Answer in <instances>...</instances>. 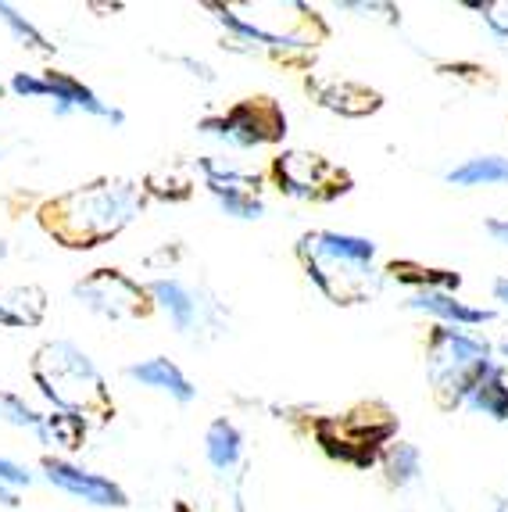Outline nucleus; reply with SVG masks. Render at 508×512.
Returning <instances> with one entry per match:
<instances>
[{
  "label": "nucleus",
  "mask_w": 508,
  "mask_h": 512,
  "mask_svg": "<svg viewBox=\"0 0 508 512\" xmlns=\"http://www.w3.org/2000/svg\"><path fill=\"white\" fill-rule=\"evenodd\" d=\"M43 79L51 86V101H54V115H58V119H65L72 111H83V115H94V119H104V122H111V126H126V111L104 104L101 97H97L83 79L72 76V72L51 69V72H43Z\"/></svg>",
  "instance_id": "10"
},
{
  "label": "nucleus",
  "mask_w": 508,
  "mask_h": 512,
  "mask_svg": "<svg viewBox=\"0 0 508 512\" xmlns=\"http://www.w3.org/2000/svg\"><path fill=\"white\" fill-rule=\"evenodd\" d=\"M43 444H51V448H61V452H79L86 444V419L76 416V412H43V423L36 430Z\"/></svg>",
  "instance_id": "20"
},
{
  "label": "nucleus",
  "mask_w": 508,
  "mask_h": 512,
  "mask_svg": "<svg viewBox=\"0 0 508 512\" xmlns=\"http://www.w3.org/2000/svg\"><path fill=\"white\" fill-rule=\"evenodd\" d=\"M204 459L212 462L215 473H229L240 466V459H244V434L237 430L233 419H212V427L204 434Z\"/></svg>",
  "instance_id": "16"
},
{
  "label": "nucleus",
  "mask_w": 508,
  "mask_h": 512,
  "mask_svg": "<svg viewBox=\"0 0 508 512\" xmlns=\"http://www.w3.org/2000/svg\"><path fill=\"white\" fill-rule=\"evenodd\" d=\"M308 94L322 104L326 111H337L344 119H362L380 111L383 97L369 86H358L351 79H312L308 76Z\"/></svg>",
  "instance_id": "11"
},
{
  "label": "nucleus",
  "mask_w": 508,
  "mask_h": 512,
  "mask_svg": "<svg viewBox=\"0 0 508 512\" xmlns=\"http://www.w3.org/2000/svg\"><path fill=\"white\" fill-rule=\"evenodd\" d=\"M197 129L204 137H215L237 151H254V147L280 144L287 137V115L272 97H247L219 119H204Z\"/></svg>",
  "instance_id": "6"
},
{
  "label": "nucleus",
  "mask_w": 508,
  "mask_h": 512,
  "mask_svg": "<svg viewBox=\"0 0 508 512\" xmlns=\"http://www.w3.org/2000/svg\"><path fill=\"white\" fill-rule=\"evenodd\" d=\"M473 11H480V18L487 22L491 36L508 51V4H469Z\"/></svg>",
  "instance_id": "28"
},
{
  "label": "nucleus",
  "mask_w": 508,
  "mask_h": 512,
  "mask_svg": "<svg viewBox=\"0 0 508 512\" xmlns=\"http://www.w3.org/2000/svg\"><path fill=\"white\" fill-rule=\"evenodd\" d=\"M4 258H8V244H4V240H0V262H4Z\"/></svg>",
  "instance_id": "34"
},
{
  "label": "nucleus",
  "mask_w": 508,
  "mask_h": 512,
  "mask_svg": "<svg viewBox=\"0 0 508 512\" xmlns=\"http://www.w3.org/2000/svg\"><path fill=\"white\" fill-rule=\"evenodd\" d=\"M219 201V208L229 215V219H262L265 215V201L258 194H226V197H215Z\"/></svg>",
  "instance_id": "26"
},
{
  "label": "nucleus",
  "mask_w": 508,
  "mask_h": 512,
  "mask_svg": "<svg viewBox=\"0 0 508 512\" xmlns=\"http://www.w3.org/2000/svg\"><path fill=\"white\" fill-rule=\"evenodd\" d=\"M201 172H204V187L212 190V197L258 194V190H262V180H258V176H251V172H237V169H222V165L212 162V158H204Z\"/></svg>",
  "instance_id": "23"
},
{
  "label": "nucleus",
  "mask_w": 508,
  "mask_h": 512,
  "mask_svg": "<svg viewBox=\"0 0 508 512\" xmlns=\"http://www.w3.org/2000/svg\"><path fill=\"white\" fill-rule=\"evenodd\" d=\"M297 258L308 280L319 287L333 305H365L383 287L376 273V244L369 237L337 230H312L297 240Z\"/></svg>",
  "instance_id": "2"
},
{
  "label": "nucleus",
  "mask_w": 508,
  "mask_h": 512,
  "mask_svg": "<svg viewBox=\"0 0 508 512\" xmlns=\"http://www.w3.org/2000/svg\"><path fill=\"white\" fill-rule=\"evenodd\" d=\"M0 419H8L11 427H22V430H40L43 423V412H36L33 405H26V398H18V394H0Z\"/></svg>",
  "instance_id": "25"
},
{
  "label": "nucleus",
  "mask_w": 508,
  "mask_h": 512,
  "mask_svg": "<svg viewBox=\"0 0 508 512\" xmlns=\"http://www.w3.org/2000/svg\"><path fill=\"white\" fill-rule=\"evenodd\" d=\"M40 470L47 484H54L58 491L79 498V502H86V505H97V509H126L129 505L126 491L111 477H104V473L83 470V466L58 459V455H47V459L40 462Z\"/></svg>",
  "instance_id": "9"
},
{
  "label": "nucleus",
  "mask_w": 508,
  "mask_h": 512,
  "mask_svg": "<svg viewBox=\"0 0 508 512\" xmlns=\"http://www.w3.org/2000/svg\"><path fill=\"white\" fill-rule=\"evenodd\" d=\"M272 172H276L283 194L297 197V201H312V205H330L351 190L348 172L315 151H283L272 162Z\"/></svg>",
  "instance_id": "7"
},
{
  "label": "nucleus",
  "mask_w": 508,
  "mask_h": 512,
  "mask_svg": "<svg viewBox=\"0 0 508 512\" xmlns=\"http://www.w3.org/2000/svg\"><path fill=\"white\" fill-rule=\"evenodd\" d=\"M376 409H380V405H362V409L348 412V416L319 419V423H315V437H319V444L326 448V455L348 462V466H358V470L376 466L383 448H387V441L394 437V430H398V423L390 419L387 409H383L380 416H373Z\"/></svg>",
  "instance_id": "5"
},
{
  "label": "nucleus",
  "mask_w": 508,
  "mask_h": 512,
  "mask_svg": "<svg viewBox=\"0 0 508 512\" xmlns=\"http://www.w3.org/2000/svg\"><path fill=\"white\" fill-rule=\"evenodd\" d=\"M405 305L412 308V312H423V316L437 319V326H458V330H466V326L494 323L491 308H476L451 291H412V298H408Z\"/></svg>",
  "instance_id": "12"
},
{
  "label": "nucleus",
  "mask_w": 508,
  "mask_h": 512,
  "mask_svg": "<svg viewBox=\"0 0 508 512\" xmlns=\"http://www.w3.org/2000/svg\"><path fill=\"white\" fill-rule=\"evenodd\" d=\"M466 409H473L476 416L498 419V423L508 419V376L501 362H494L491 373L480 376V384H476L466 398Z\"/></svg>",
  "instance_id": "19"
},
{
  "label": "nucleus",
  "mask_w": 508,
  "mask_h": 512,
  "mask_svg": "<svg viewBox=\"0 0 508 512\" xmlns=\"http://www.w3.org/2000/svg\"><path fill=\"white\" fill-rule=\"evenodd\" d=\"M380 466H383V477H387L390 487H408L423 477V455H419V448L408 441L387 444L380 455Z\"/></svg>",
  "instance_id": "22"
},
{
  "label": "nucleus",
  "mask_w": 508,
  "mask_h": 512,
  "mask_svg": "<svg viewBox=\"0 0 508 512\" xmlns=\"http://www.w3.org/2000/svg\"><path fill=\"white\" fill-rule=\"evenodd\" d=\"M494 369L491 344L458 326H433L426 341V376L433 384V398L444 412L466 405L469 391L480 384V376Z\"/></svg>",
  "instance_id": "4"
},
{
  "label": "nucleus",
  "mask_w": 508,
  "mask_h": 512,
  "mask_svg": "<svg viewBox=\"0 0 508 512\" xmlns=\"http://www.w3.org/2000/svg\"><path fill=\"white\" fill-rule=\"evenodd\" d=\"M444 183L451 187H505L508 183V158L501 154H476V158H466L462 165L444 172Z\"/></svg>",
  "instance_id": "18"
},
{
  "label": "nucleus",
  "mask_w": 508,
  "mask_h": 512,
  "mask_svg": "<svg viewBox=\"0 0 508 512\" xmlns=\"http://www.w3.org/2000/svg\"><path fill=\"white\" fill-rule=\"evenodd\" d=\"M172 512H190V505L187 502H176V505H172Z\"/></svg>",
  "instance_id": "33"
},
{
  "label": "nucleus",
  "mask_w": 508,
  "mask_h": 512,
  "mask_svg": "<svg viewBox=\"0 0 508 512\" xmlns=\"http://www.w3.org/2000/svg\"><path fill=\"white\" fill-rule=\"evenodd\" d=\"M47 294L40 287H0V326H40Z\"/></svg>",
  "instance_id": "17"
},
{
  "label": "nucleus",
  "mask_w": 508,
  "mask_h": 512,
  "mask_svg": "<svg viewBox=\"0 0 508 512\" xmlns=\"http://www.w3.org/2000/svg\"><path fill=\"white\" fill-rule=\"evenodd\" d=\"M0 97H4V86H0Z\"/></svg>",
  "instance_id": "37"
},
{
  "label": "nucleus",
  "mask_w": 508,
  "mask_h": 512,
  "mask_svg": "<svg viewBox=\"0 0 508 512\" xmlns=\"http://www.w3.org/2000/svg\"><path fill=\"white\" fill-rule=\"evenodd\" d=\"M501 355H505V359H508V341H501Z\"/></svg>",
  "instance_id": "35"
},
{
  "label": "nucleus",
  "mask_w": 508,
  "mask_h": 512,
  "mask_svg": "<svg viewBox=\"0 0 508 512\" xmlns=\"http://www.w3.org/2000/svg\"><path fill=\"white\" fill-rule=\"evenodd\" d=\"M11 94L26 97V101H51V86L43 79V72H15L11 76Z\"/></svg>",
  "instance_id": "27"
},
{
  "label": "nucleus",
  "mask_w": 508,
  "mask_h": 512,
  "mask_svg": "<svg viewBox=\"0 0 508 512\" xmlns=\"http://www.w3.org/2000/svg\"><path fill=\"white\" fill-rule=\"evenodd\" d=\"M208 11H215L219 26L226 33H233L237 40L251 43V47H269V51H315V36L305 33H272V29H262L240 18L233 8H222V4H208Z\"/></svg>",
  "instance_id": "13"
},
{
  "label": "nucleus",
  "mask_w": 508,
  "mask_h": 512,
  "mask_svg": "<svg viewBox=\"0 0 508 512\" xmlns=\"http://www.w3.org/2000/svg\"><path fill=\"white\" fill-rule=\"evenodd\" d=\"M494 301H501V305L508 308V276H501V280H494Z\"/></svg>",
  "instance_id": "31"
},
{
  "label": "nucleus",
  "mask_w": 508,
  "mask_h": 512,
  "mask_svg": "<svg viewBox=\"0 0 508 512\" xmlns=\"http://www.w3.org/2000/svg\"><path fill=\"white\" fill-rule=\"evenodd\" d=\"M36 391L61 412H76V416H108L111 398L104 387L101 369L72 341H47L36 351L33 366H29Z\"/></svg>",
  "instance_id": "3"
},
{
  "label": "nucleus",
  "mask_w": 508,
  "mask_h": 512,
  "mask_svg": "<svg viewBox=\"0 0 508 512\" xmlns=\"http://www.w3.org/2000/svg\"><path fill=\"white\" fill-rule=\"evenodd\" d=\"M72 294L79 298V305H86L94 316L111 319V323L147 316V298H151L147 287H140L122 269H94L86 280L72 287Z\"/></svg>",
  "instance_id": "8"
},
{
  "label": "nucleus",
  "mask_w": 508,
  "mask_h": 512,
  "mask_svg": "<svg viewBox=\"0 0 508 512\" xmlns=\"http://www.w3.org/2000/svg\"><path fill=\"white\" fill-rule=\"evenodd\" d=\"M237 512H247V505H244V502H240V498H237Z\"/></svg>",
  "instance_id": "36"
},
{
  "label": "nucleus",
  "mask_w": 508,
  "mask_h": 512,
  "mask_svg": "<svg viewBox=\"0 0 508 512\" xmlns=\"http://www.w3.org/2000/svg\"><path fill=\"white\" fill-rule=\"evenodd\" d=\"M147 294H151L154 305L172 319L176 333L187 337V333H194L197 326H201V301H197V294L190 291L183 280H176V276H169V280H151L147 283Z\"/></svg>",
  "instance_id": "15"
},
{
  "label": "nucleus",
  "mask_w": 508,
  "mask_h": 512,
  "mask_svg": "<svg viewBox=\"0 0 508 512\" xmlns=\"http://www.w3.org/2000/svg\"><path fill=\"white\" fill-rule=\"evenodd\" d=\"M390 280L405 283V287H415V291H451L458 294L462 287V276L451 273V269H426L419 262H390L387 265Z\"/></svg>",
  "instance_id": "21"
},
{
  "label": "nucleus",
  "mask_w": 508,
  "mask_h": 512,
  "mask_svg": "<svg viewBox=\"0 0 508 512\" xmlns=\"http://www.w3.org/2000/svg\"><path fill=\"white\" fill-rule=\"evenodd\" d=\"M0 158H4V151H0Z\"/></svg>",
  "instance_id": "38"
},
{
  "label": "nucleus",
  "mask_w": 508,
  "mask_h": 512,
  "mask_svg": "<svg viewBox=\"0 0 508 512\" xmlns=\"http://www.w3.org/2000/svg\"><path fill=\"white\" fill-rule=\"evenodd\" d=\"M0 484L11 487V491H22V487L33 484V473H29L26 466H22V462L4 459V455H0Z\"/></svg>",
  "instance_id": "29"
},
{
  "label": "nucleus",
  "mask_w": 508,
  "mask_h": 512,
  "mask_svg": "<svg viewBox=\"0 0 508 512\" xmlns=\"http://www.w3.org/2000/svg\"><path fill=\"white\" fill-rule=\"evenodd\" d=\"M0 22L11 29V36H15L22 47H29V51H36V54H54V43H47V36H43L22 11L11 8V4H0Z\"/></svg>",
  "instance_id": "24"
},
{
  "label": "nucleus",
  "mask_w": 508,
  "mask_h": 512,
  "mask_svg": "<svg viewBox=\"0 0 508 512\" xmlns=\"http://www.w3.org/2000/svg\"><path fill=\"white\" fill-rule=\"evenodd\" d=\"M0 505H4V509H18V491L0 484Z\"/></svg>",
  "instance_id": "32"
},
{
  "label": "nucleus",
  "mask_w": 508,
  "mask_h": 512,
  "mask_svg": "<svg viewBox=\"0 0 508 512\" xmlns=\"http://www.w3.org/2000/svg\"><path fill=\"white\" fill-rule=\"evenodd\" d=\"M126 376L140 387H151V391L169 394L172 402H179V405H190L197 398V387L190 384V376L183 373L172 359H165V355L133 362V366H126Z\"/></svg>",
  "instance_id": "14"
},
{
  "label": "nucleus",
  "mask_w": 508,
  "mask_h": 512,
  "mask_svg": "<svg viewBox=\"0 0 508 512\" xmlns=\"http://www.w3.org/2000/svg\"><path fill=\"white\" fill-rule=\"evenodd\" d=\"M483 233L494 240V244H501V248H508V215H498V219H487L483 222Z\"/></svg>",
  "instance_id": "30"
},
{
  "label": "nucleus",
  "mask_w": 508,
  "mask_h": 512,
  "mask_svg": "<svg viewBox=\"0 0 508 512\" xmlns=\"http://www.w3.org/2000/svg\"><path fill=\"white\" fill-rule=\"evenodd\" d=\"M144 212V190L129 180H94L40 208V226L61 248L86 251L119 237Z\"/></svg>",
  "instance_id": "1"
}]
</instances>
